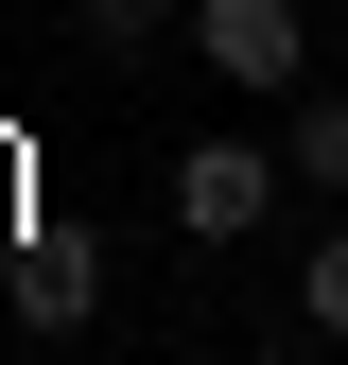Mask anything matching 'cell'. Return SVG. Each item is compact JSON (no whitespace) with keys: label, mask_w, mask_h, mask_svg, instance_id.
I'll use <instances>...</instances> for the list:
<instances>
[{"label":"cell","mask_w":348,"mask_h":365,"mask_svg":"<svg viewBox=\"0 0 348 365\" xmlns=\"http://www.w3.org/2000/svg\"><path fill=\"white\" fill-rule=\"evenodd\" d=\"M192 70H227L244 105H296L314 87V18L296 0H192Z\"/></svg>","instance_id":"cell-2"},{"label":"cell","mask_w":348,"mask_h":365,"mask_svg":"<svg viewBox=\"0 0 348 365\" xmlns=\"http://www.w3.org/2000/svg\"><path fill=\"white\" fill-rule=\"evenodd\" d=\"M87 296H105V261H87L70 226H35V244H18V331H35V348H53V331H87Z\"/></svg>","instance_id":"cell-3"},{"label":"cell","mask_w":348,"mask_h":365,"mask_svg":"<svg viewBox=\"0 0 348 365\" xmlns=\"http://www.w3.org/2000/svg\"><path fill=\"white\" fill-rule=\"evenodd\" d=\"M279 192H296V157H279V140H244V122H227V140H192V157L157 174L174 244H244V226H279Z\"/></svg>","instance_id":"cell-1"},{"label":"cell","mask_w":348,"mask_h":365,"mask_svg":"<svg viewBox=\"0 0 348 365\" xmlns=\"http://www.w3.org/2000/svg\"><path fill=\"white\" fill-rule=\"evenodd\" d=\"M87 53H105V70H140V53H192V0H87Z\"/></svg>","instance_id":"cell-4"},{"label":"cell","mask_w":348,"mask_h":365,"mask_svg":"<svg viewBox=\"0 0 348 365\" xmlns=\"http://www.w3.org/2000/svg\"><path fill=\"white\" fill-rule=\"evenodd\" d=\"M279 157H296V192H348V87H296Z\"/></svg>","instance_id":"cell-5"},{"label":"cell","mask_w":348,"mask_h":365,"mask_svg":"<svg viewBox=\"0 0 348 365\" xmlns=\"http://www.w3.org/2000/svg\"><path fill=\"white\" fill-rule=\"evenodd\" d=\"M296 313H314V331L348 348V226H314V261H296Z\"/></svg>","instance_id":"cell-6"}]
</instances>
